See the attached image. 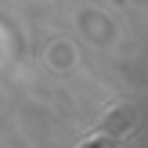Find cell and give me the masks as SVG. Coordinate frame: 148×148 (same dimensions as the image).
Returning a JSON list of instances; mask_svg holds the SVG:
<instances>
[{"instance_id": "1", "label": "cell", "mask_w": 148, "mask_h": 148, "mask_svg": "<svg viewBox=\"0 0 148 148\" xmlns=\"http://www.w3.org/2000/svg\"><path fill=\"white\" fill-rule=\"evenodd\" d=\"M130 123H134V108H116V116L105 123V130L98 137H90V145H83V148H119V134Z\"/></svg>"}]
</instances>
